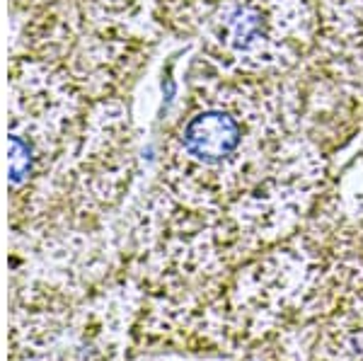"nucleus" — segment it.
<instances>
[{
	"label": "nucleus",
	"instance_id": "f257e3e1",
	"mask_svg": "<svg viewBox=\"0 0 363 361\" xmlns=\"http://www.w3.org/2000/svg\"><path fill=\"white\" fill-rule=\"evenodd\" d=\"M240 129L233 116L223 112L196 114L184 129V148L203 162H218L235 150Z\"/></svg>",
	"mask_w": 363,
	"mask_h": 361
}]
</instances>
